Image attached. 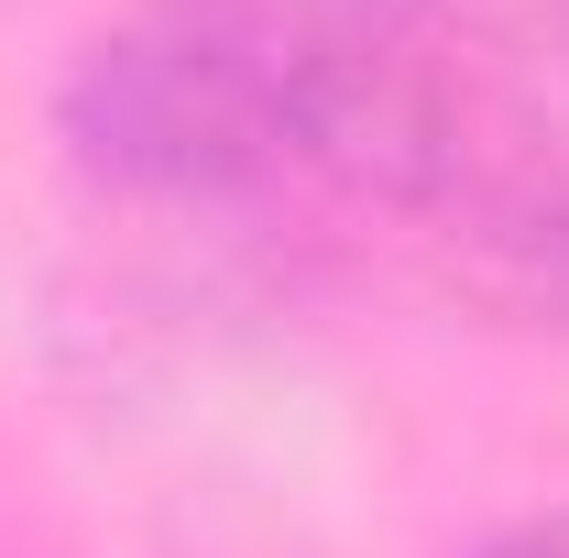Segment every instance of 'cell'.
Segmentation results:
<instances>
[{"mask_svg":"<svg viewBox=\"0 0 569 558\" xmlns=\"http://www.w3.org/2000/svg\"><path fill=\"white\" fill-rule=\"evenodd\" d=\"M548 11H559V22H569V0H548Z\"/></svg>","mask_w":569,"mask_h":558,"instance_id":"5","label":"cell"},{"mask_svg":"<svg viewBox=\"0 0 569 558\" xmlns=\"http://www.w3.org/2000/svg\"><path fill=\"white\" fill-rule=\"evenodd\" d=\"M449 219H460V241L482 252V275H493V296L515 307V318L569 329V176L493 165Z\"/></svg>","mask_w":569,"mask_h":558,"instance_id":"2","label":"cell"},{"mask_svg":"<svg viewBox=\"0 0 569 558\" xmlns=\"http://www.w3.org/2000/svg\"><path fill=\"white\" fill-rule=\"evenodd\" d=\"M471 558H569V504H559V515H526V526H503V537H482Z\"/></svg>","mask_w":569,"mask_h":558,"instance_id":"3","label":"cell"},{"mask_svg":"<svg viewBox=\"0 0 569 558\" xmlns=\"http://www.w3.org/2000/svg\"><path fill=\"white\" fill-rule=\"evenodd\" d=\"M361 33L372 0H132L77 44L56 132L77 176L132 209H241L318 176Z\"/></svg>","mask_w":569,"mask_h":558,"instance_id":"1","label":"cell"},{"mask_svg":"<svg viewBox=\"0 0 569 558\" xmlns=\"http://www.w3.org/2000/svg\"><path fill=\"white\" fill-rule=\"evenodd\" d=\"M417 22H471V11H548V0H406Z\"/></svg>","mask_w":569,"mask_h":558,"instance_id":"4","label":"cell"}]
</instances>
